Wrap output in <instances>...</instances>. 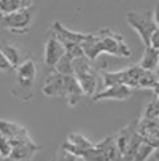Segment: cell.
<instances>
[{
	"instance_id": "cell-1",
	"label": "cell",
	"mask_w": 159,
	"mask_h": 161,
	"mask_svg": "<svg viewBox=\"0 0 159 161\" xmlns=\"http://www.w3.org/2000/svg\"><path fill=\"white\" fill-rule=\"evenodd\" d=\"M43 94L48 97H62L70 108H78L87 97L73 75H64L56 70H48L43 85Z\"/></svg>"
},
{
	"instance_id": "cell-2",
	"label": "cell",
	"mask_w": 159,
	"mask_h": 161,
	"mask_svg": "<svg viewBox=\"0 0 159 161\" xmlns=\"http://www.w3.org/2000/svg\"><path fill=\"white\" fill-rule=\"evenodd\" d=\"M100 77L103 80V88L111 86V85H126L132 89H153L156 83L159 81L154 72L146 70L139 64L123 69V70H116V72L102 70Z\"/></svg>"
},
{
	"instance_id": "cell-3",
	"label": "cell",
	"mask_w": 159,
	"mask_h": 161,
	"mask_svg": "<svg viewBox=\"0 0 159 161\" xmlns=\"http://www.w3.org/2000/svg\"><path fill=\"white\" fill-rule=\"evenodd\" d=\"M35 83H37V64L35 59L30 58L16 69V78L11 88L13 97L22 102L32 101L35 96Z\"/></svg>"
},
{
	"instance_id": "cell-4",
	"label": "cell",
	"mask_w": 159,
	"mask_h": 161,
	"mask_svg": "<svg viewBox=\"0 0 159 161\" xmlns=\"http://www.w3.org/2000/svg\"><path fill=\"white\" fill-rule=\"evenodd\" d=\"M35 13H37V8L32 5V7L18 10L10 14H3V16H0V27L3 31H10L16 35H24L30 31L34 24Z\"/></svg>"
},
{
	"instance_id": "cell-5",
	"label": "cell",
	"mask_w": 159,
	"mask_h": 161,
	"mask_svg": "<svg viewBox=\"0 0 159 161\" xmlns=\"http://www.w3.org/2000/svg\"><path fill=\"white\" fill-rule=\"evenodd\" d=\"M91 62L93 61H89L86 56L73 61V77L77 78L83 93L87 97H93L97 93V85H99V72L93 67Z\"/></svg>"
},
{
	"instance_id": "cell-6",
	"label": "cell",
	"mask_w": 159,
	"mask_h": 161,
	"mask_svg": "<svg viewBox=\"0 0 159 161\" xmlns=\"http://www.w3.org/2000/svg\"><path fill=\"white\" fill-rule=\"evenodd\" d=\"M83 161H121V155L115 141V136H107L93 148L83 150L80 155Z\"/></svg>"
},
{
	"instance_id": "cell-7",
	"label": "cell",
	"mask_w": 159,
	"mask_h": 161,
	"mask_svg": "<svg viewBox=\"0 0 159 161\" xmlns=\"http://www.w3.org/2000/svg\"><path fill=\"white\" fill-rule=\"evenodd\" d=\"M97 35H99V40H100L102 53L118 56V58H124V59H129L132 56L129 45L124 42L121 34L111 31V29H100L97 32Z\"/></svg>"
},
{
	"instance_id": "cell-8",
	"label": "cell",
	"mask_w": 159,
	"mask_h": 161,
	"mask_svg": "<svg viewBox=\"0 0 159 161\" xmlns=\"http://www.w3.org/2000/svg\"><path fill=\"white\" fill-rule=\"evenodd\" d=\"M126 21L127 24L139 34V37L142 38L145 48L151 47V37L154 34V31L157 29L156 22L153 19V13H140V11H129L126 14Z\"/></svg>"
},
{
	"instance_id": "cell-9",
	"label": "cell",
	"mask_w": 159,
	"mask_h": 161,
	"mask_svg": "<svg viewBox=\"0 0 159 161\" xmlns=\"http://www.w3.org/2000/svg\"><path fill=\"white\" fill-rule=\"evenodd\" d=\"M65 56V47L64 43L53 34L50 32L46 43H45V65L48 70H54L56 65L59 64V61Z\"/></svg>"
},
{
	"instance_id": "cell-10",
	"label": "cell",
	"mask_w": 159,
	"mask_h": 161,
	"mask_svg": "<svg viewBox=\"0 0 159 161\" xmlns=\"http://www.w3.org/2000/svg\"><path fill=\"white\" fill-rule=\"evenodd\" d=\"M134 89L126 86V85H111V86H105L102 91H97V93L89 97V101L96 104L99 101H126L132 96Z\"/></svg>"
},
{
	"instance_id": "cell-11",
	"label": "cell",
	"mask_w": 159,
	"mask_h": 161,
	"mask_svg": "<svg viewBox=\"0 0 159 161\" xmlns=\"http://www.w3.org/2000/svg\"><path fill=\"white\" fill-rule=\"evenodd\" d=\"M154 150L156 148L139 134V137L134 141L129 150L121 156V161H146L151 155H154Z\"/></svg>"
},
{
	"instance_id": "cell-12",
	"label": "cell",
	"mask_w": 159,
	"mask_h": 161,
	"mask_svg": "<svg viewBox=\"0 0 159 161\" xmlns=\"http://www.w3.org/2000/svg\"><path fill=\"white\" fill-rule=\"evenodd\" d=\"M38 150H40V145L35 144L34 139L16 141V142H13V152H11L10 158L5 161H32Z\"/></svg>"
},
{
	"instance_id": "cell-13",
	"label": "cell",
	"mask_w": 159,
	"mask_h": 161,
	"mask_svg": "<svg viewBox=\"0 0 159 161\" xmlns=\"http://www.w3.org/2000/svg\"><path fill=\"white\" fill-rule=\"evenodd\" d=\"M137 132L154 148L159 147V118L150 120V118L140 117L137 120Z\"/></svg>"
},
{
	"instance_id": "cell-14",
	"label": "cell",
	"mask_w": 159,
	"mask_h": 161,
	"mask_svg": "<svg viewBox=\"0 0 159 161\" xmlns=\"http://www.w3.org/2000/svg\"><path fill=\"white\" fill-rule=\"evenodd\" d=\"M94 145H96V144L91 142L87 137H84L81 132H70L69 136H67V139L64 141V144H62L61 147L80 158V155L83 153V150L93 148Z\"/></svg>"
},
{
	"instance_id": "cell-15",
	"label": "cell",
	"mask_w": 159,
	"mask_h": 161,
	"mask_svg": "<svg viewBox=\"0 0 159 161\" xmlns=\"http://www.w3.org/2000/svg\"><path fill=\"white\" fill-rule=\"evenodd\" d=\"M0 132H2L5 137H8L11 142H16V141H30L32 139L26 126L18 125L14 121L3 120V118H0Z\"/></svg>"
},
{
	"instance_id": "cell-16",
	"label": "cell",
	"mask_w": 159,
	"mask_h": 161,
	"mask_svg": "<svg viewBox=\"0 0 159 161\" xmlns=\"http://www.w3.org/2000/svg\"><path fill=\"white\" fill-rule=\"evenodd\" d=\"M0 51L8 58V61L14 67V70L21 64H24L27 59L32 58L29 50L22 48V47H18V45H14V43H0Z\"/></svg>"
},
{
	"instance_id": "cell-17",
	"label": "cell",
	"mask_w": 159,
	"mask_h": 161,
	"mask_svg": "<svg viewBox=\"0 0 159 161\" xmlns=\"http://www.w3.org/2000/svg\"><path fill=\"white\" fill-rule=\"evenodd\" d=\"M51 32L62 42V43H81L87 34H83V32H77V31H70L67 29L64 24H61L59 21H56L53 27H51Z\"/></svg>"
},
{
	"instance_id": "cell-18",
	"label": "cell",
	"mask_w": 159,
	"mask_h": 161,
	"mask_svg": "<svg viewBox=\"0 0 159 161\" xmlns=\"http://www.w3.org/2000/svg\"><path fill=\"white\" fill-rule=\"evenodd\" d=\"M81 48H83V51H84V56H86L89 61H96V59L102 54L99 35H97V34H87L86 38L81 42Z\"/></svg>"
},
{
	"instance_id": "cell-19",
	"label": "cell",
	"mask_w": 159,
	"mask_h": 161,
	"mask_svg": "<svg viewBox=\"0 0 159 161\" xmlns=\"http://www.w3.org/2000/svg\"><path fill=\"white\" fill-rule=\"evenodd\" d=\"M139 65L143 67V69H146V70L156 72V69L159 67V50H156V48H153V47L145 48L143 58L140 59Z\"/></svg>"
},
{
	"instance_id": "cell-20",
	"label": "cell",
	"mask_w": 159,
	"mask_h": 161,
	"mask_svg": "<svg viewBox=\"0 0 159 161\" xmlns=\"http://www.w3.org/2000/svg\"><path fill=\"white\" fill-rule=\"evenodd\" d=\"M34 5V0H0V16Z\"/></svg>"
},
{
	"instance_id": "cell-21",
	"label": "cell",
	"mask_w": 159,
	"mask_h": 161,
	"mask_svg": "<svg viewBox=\"0 0 159 161\" xmlns=\"http://www.w3.org/2000/svg\"><path fill=\"white\" fill-rule=\"evenodd\" d=\"M142 118H159V97L153 96L151 101L146 104L143 113H142Z\"/></svg>"
},
{
	"instance_id": "cell-22",
	"label": "cell",
	"mask_w": 159,
	"mask_h": 161,
	"mask_svg": "<svg viewBox=\"0 0 159 161\" xmlns=\"http://www.w3.org/2000/svg\"><path fill=\"white\" fill-rule=\"evenodd\" d=\"M54 70L59 72V74H64V75H73V59L65 54V56L59 61V64L56 65Z\"/></svg>"
},
{
	"instance_id": "cell-23",
	"label": "cell",
	"mask_w": 159,
	"mask_h": 161,
	"mask_svg": "<svg viewBox=\"0 0 159 161\" xmlns=\"http://www.w3.org/2000/svg\"><path fill=\"white\" fill-rule=\"evenodd\" d=\"M65 47V54L72 58L73 61L78 58H84V51L81 48V43H64Z\"/></svg>"
},
{
	"instance_id": "cell-24",
	"label": "cell",
	"mask_w": 159,
	"mask_h": 161,
	"mask_svg": "<svg viewBox=\"0 0 159 161\" xmlns=\"http://www.w3.org/2000/svg\"><path fill=\"white\" fill-rule=\"evenodd\" d=\"M11 152H13V142L0 132V158H2V159H8Z\"/></svg>"
},
{
	"instance_id": "cell-25",
	"label": "cell",
	"mask_w": 159,
	"mask_h": 161,
	"mask_svg": "<svg viewBox=\"0 0 159 161\" xmlns=\"http://www.w3.org/2000/svg\"><path fill=\"white\" fill-rule=\"evenodd\" d=\"M53 161H80V158H78V156H75L73 153L67 152L65 148H62V147H61V148L56 152V155H54Z\"/></svg>"
},
{
	"instance_id": "cell-26",
	"label": "cell",
	"mask_w": 159,
	"mask_h": 161,
	"mask_svg": "<svg viewBox=\"0 0 159 161\" xmlns=\"http://www.w3.org/2000/svg\"><path fill=\"white\" fill-rule=\"evenodd\" d=\"M14 70V67L11 65V62L8 61V58L0 51V72H3V74H10Z\"/></svg>"
},
{
	"instance_id": "cell-27",
	"label": "cell",
	"mask_w": 159,
	"mask_h": 161,
	"mask_svg": "<svg viewBox=\"0 0 159 161\" xmlns=\"http://www.w3.org/2000/svg\"><path fill=\"white\" fill-rule=\"evenodd\" d=\"M151 47L156 48V50H159V27L154 31V34L151 37Z\"/></svg>"
},
{
	"instance_id": "cell-28",
	"label": "cell",
	"mask_w": 159,
	"mask_h": 161,
	"mask_svg": "<svg viewBox=\"0 0 159 161\" xmlns=\"http://www.w3.org/2000/svg\"><path fill=\"white\" fill-rule=\"evenodd\" d=\"M153 19H154V22H156V26L159 27V2L156 3V7H154V11H153Z\"/></svg>"
},
{
	"instance_id": "cell-29",
	"label": "cell",
	"mask_w": 159,
	"mask_h": 161,
	"mask_svg": "<svg viewBox=\"0 0 159 161\" xmlns=\"http://www.w3.org/2000/svg\"><path fill=\"white\" fill-rule=\"evenodd\" d=\"M151 91H153V93H154V96H157V97H159V81L156 83V86H154V88H153Z\"/></svg>"
},
{
	"instance_id": "cell-30",
	"label": "cell",
	"mask_w": 159,
	"mask_h": 161,
	"mask_svg": "<svg viewBox=\"0 0 159 161\" xmlns=\"http://www.w3.org/2000/svg\"><path fill=\"white\" fill-rule=\"evenodd\" d=\"M153 156H154V159H156V161H159V147L154 150V155H153Z\"/></svg>"
}]
</instances>
